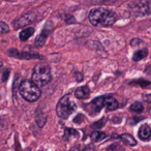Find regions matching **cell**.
I'll return each mask as SVG.
<instances>
[{
    "label": "cell",
    "instance_id": "cell-1",
    "mask_svg": "<svg viewBox=\"0 0 151 151\" xmlns=\"http://www.w3.org/2000/svg\"><path fill=\"white\" fill-rule=\"evenodd\" d=\"M88 18L90 23L93 26L109 27V26H112L116 22L117 15L113 11L104 9V7H97V9H91Z\"/></svg>",
    "mask_w": 151,
    "mask_h": 151
},
{
    "label": "cell",
    "instance_id": "cell-2",
    "mask_svg": "<svg viewBox=\"0 0 151 151\" xmlns=\"http://www.w3.org/2000/svg\"><path fill=\"white\" fill-rule=\"evenodd\" d=\"M19 92L21 94V96L25 101H29V103L36 101L40 97V95H42V91H40V86H37L33 81L29 80L23 81L20 84Z\"/></svg>",
    "mask_w": 151,
    "mask_h": 151
},
{
    "label": "cell",
    "instance_id": "cell-3",
    "mask_svg": "<svg viewBox=\"0 0 151 151\" xmlns=\"http://www.w3.org/2000/svg\"><path fill=\"white\" fill-rule=\"evenodd\" d=\"M52 80V73L50 67L47 64H37L32 71V81L37 86H46Z\"/></svg>",
    "mask_w": 151,
    "mask_h": 151
},
{
    "label": "cell",
    "instance_id": "cell-4",
    "mask_svg": "<svg viewBox=\"0 0 151 151\" xmlns=\"http://www.w3.org/2000/svg\"><path fill=\"white\" fill-rule=\"evenodd\" d=\"M77 109V105L75 101L70 99V95H64L60 101H58L56 107V112L58 117L61 119H67Z\"/></svg>",
    "mask_w": 151,
    "mask_h": 151
},
{
    "label": "cell",
    "instance_id": "cell-5",
    "mask_svg": "<svg viewBox=\"0 0 151 151\" xmlns=\"http://www.w3.org/2000/svg\"><path fill=\"white\" fill-rule=\"evenodd\" d=\"M130 14L134 16L151 15V0H139L130 3L128 6Z\"/></svg>",
    "mask_w": 151,
    "mask_h": 151
},
{
    "label": "cell",
    "instance_id": "cell-6",
    "mask_svg": "<svg viewBox=\"0 0 151 151\" xmlns=\"http://www.w3.org/2000/svg\"><path fill=\"white\" fill-rule=\"evenodd\" d=\"M52 29H53L52 22H48V23L45 25L44 29H42V31L40 32V34L35 38V42H34V45H35V47L40 48V47L44 46L45 42H46V40H47V38H48L49 34H50L51 31H52Z\"/></svg>",
    "mask_w": 151,
    "mask_h": 151
},
{
    "label": "cell",
    "instance_id": "cell-7",
    "mask_svg": "<svg viewBox=\"0 0 151 151\" xmlns=\"http://www.w3.org/2000/svg\"><path fill=\"white\" fill-rule=\"evenodd\" d=\"M34 20H35V14L28 13V14H25L24 16H22V17H20L18 20H16V21L14 22V26H15L16 29H19V28L25 27V26L31 24Z\"/></svg>",
    "mask_w": 151,
    "mask_h": 151
},
{
    "label": "cell",
    "instance_id": "cell-8",
    "mask_svg": "<svg viewBox=\"0 0 151 151\" xmlns=\"http://www.w3.org/2000/svg\"><path fill=\"white\" fill-rule=\"evenodd\" d=\"M9 54L13 57H16V58H19V59H26V60H29V59L32 58H40V56L38 54H34V53H29V52H20L18 50H9Z\"/></svg>",
    "mask_w": 151,
    "mask_h": 151
},
{
    "label": "cell",
    "instance_id": "cell-9",
    "mask_svg": "<svg viewBox=\"0 0 151 151\" xmlns=\"http://www.w3.org/2000/svg\"><path fill=\"white\" fill-rule=\"evenodd\" d=\"M139 138L143 141H148L151 138V127L148 124H143L139 128Z\"/></svg>",
    "mask_w": 151,
    "mask_h": 151
},
{
    "label": "cell",
    "instance_id": "cell-10",
    "mask_svg": "<svg viewBox=\"0 0 151 151\" xmlns=\"http://www.w3.org/2000/svg\"><path fill=\"white\" fill-rule=\"evenodd\" d=\"M105 99L106 96H99L94 99L91 101V110H92L94 113H97L101 110V108L105 107Z\"/></svg>",
    "mask_w": 151,
    "mask_h": 151
},
{
    "label": "cell",
    "instance_id": "cell-11",
    "mask_svg": "<svg viewBox=\"0 0 151 151\" xmlns=\"http://www.w3.org/2000/svg\"><path fill=\"white\" fill-rule=\"evenodd\" d=\"M113 138L120 139V140L123 141L125 144L129 145V146H136V145H137L136 140H134V138L130 134H120V136L113 134Z\"/></svg>",
    "mask_w": 151,
    "mask_h": 151
},
{
    "label": "cell",
    "instance_id": "cell-12",
    "mask_svg": "<svg viewBox=\"0 0 151 151\" xmlns=\"http://www.w3.org/2000/svg\"><path fill=\"white\" fill-rule=\"evenodd\" d=\"M90 94V89L88 86H81L79 87L75 92V96L79 99H85Z\"/></svg>",
    "mask_w": 151,
    "mask_h": 151
},
{
    "label": "cell",
    "instance_id": "cell-13",
    "mask_svg": "<svg viewBox=\"0 0 151 151\" xmlns=\"http://www.w3.org/2000/svg\"><path fill=\"white\" fill-rule=\"evenodd\" d=\"M118 101L112 96H106L105 99V108L108 111H114L118 108Z\"/></svg>",
    "mask_w": 151,
    "mask_h": 151
},
{
    "label": "cell",
    "instance_id": "cell-14",
    "mask_svg": "<svg viewBox=\"0 0 151 151\" xmlns=\"http://www.w3.org/2000/svg\"><path fill=\"white\" fill-rule=\"evenodd\" d=\"M33 33H34V28H32V27L25 28V29H23L20 32V40H21L22 42H25L28 38L31 37Z\"/></svg>",
    "mask_w": 151,
    "mask_h": 151
},
{
    "label": "cell",
    "instance_id": "cell-15",
    "mask_svg": "<svg viewBox=\"0 0 151 151\" xmlns=\"http://www.w3.org/2000/svg\"><path fill=\"white\" fill-rule=\"evenodd\" d=\"M148 55V50L146 48L142 49V50H138L134 52V56H132V60L134 61H139V60H142L144 59L145 57Z\"/></svg>",
    "mask_w": 151,
    "mask_h": 151
},
{
    "label": "cell",
    "instance_id": "cell-16",
    "mask_svg": "<svg viewBox=\"0 0 151 151\" xmlns=\"http://www.w3.org/2000/svg\"><path fill=\"white\" fill-rule=\"evenodd\" d=\"M106 138H107V134L99 132V130L93 132L92 134H90V139L93 142H101V141H103L104 139H106Z\"/></svg>",
    "mask_w": 151,
    "mask_h": 151
},
{
    "label": "cell",
    "instance_id": "cell-17",
    "mask_svg": "<svg viewBox=\"0 0 151 151\" xmlns=\"http://www.w3.org/2000/svg\"><path fill=\"white\" fill-rule=\"evenodd\" d=\"M35 119H36V123H37V125L40 126V127H42L47 121V115L45 113H42V112L38 111L37 113H36Z\"/></svg>",
    "mask_w": 151,
    "mask_h": 151
},
{
    "label": "cell",
    "instance_id": "cell-18",
    "mask_svg": "<svg viewBox=\"0 0 151 151\" xmlns=\"http://www.w3.org/2000/svg\"><path fill=\"white\" fill-rule=\"evenodd\" d=\"M78 137V132L76 129H73V128H66L64 132V137L63 139L66 141H69L70 138H77Z\"/></svg>",
    "mask_w": 151,
    "mask_h": 151
},
{
    "label": "cell",
    "instance_id": "cell-19",
    "mask_svg": "<svg viewBox=\"0 0 151 151\" xmlns=\"http://www.w3.org/2000/svg\"><path fill=\"white\" fill-rule=\"evenodd\" d=\"M130 110H132V112H134V113H141V112H143V110H144V107H143V105L140 101H134V103L132 104V106H130Z\"/></svg>",
    "mask_w": 151,
    "mask_h": 151
},
{
    "label": "cell",
    "instance_id": "cell-20",
    "mask_svg": "<svg viewBox=\"0 0 151 151\" xmlns=\"http://www.w3.org/2000/svg\"><path fill=\"white\" fill-rule=\"evenodd\" d=\"M9 26H7L4 22H0V32H1L2 34H4V33H6V32H9Z\"/></svg>",
    "mask_w": 151,
    "mask_h": 151
},
{
    "label": "cell",
    "instance_id": "cell-21",
    "mask_svg": "<svg viewBox=\"0 0 151 151\" xmlns=\"http://www.w3.org/2000/svg\"><path fill=\"white\" fill-rule=\"evenodd\" d=\"M142 42H143V40H138V38H134V40H132V42H130V46L137 47V46H139V45L142 44Z\"/></svg>",
    "mask_w": 151,
    "mask_h": 151
},
{
    "label": "cell",
    "instance_id": "cell-22",
    "mask_svg": "<svg viewBox=\"0 0 151 151\" xmlns=\"http://www.w3.org/2000/svg\"><path fill=\"white\" fill-rule=\"evenodd\" d=\"M104 122H105V119H101V121L96 122V123H94V125H93V127L95 128H101L104 126Z\"/></svg>",
    "mask_w": 151,
    "mask_h": 151
},
{
    "label": "cell",
    "instance_id": "cell-23",
    "mask_svg": "<svg viewBox=\"0 0 151 151\" xmlns=\"http://www.w3.org/2000/svg\"><path fill=\"white\" fill-rule=\"evenodd\" d=\"M65 22H66L67 24H70V23H75L76 20H75V18H73V16H67L66 19H65Z\"/></svg>",
    "mask_w": 151,
    "mask_h": 151
},
{
    "label": "cell",
    "instance_id": "cell-24",
    "mask_svg": "<svg viewBox=\"0 0 151 151\" xmlns=\"http://www.w3.org/2000/svg\"><path fill=\"white\" fill-rule=\"evenodd\" d=\"M9 69H5L4 73H3V77H2V81L3 82H5V81L7 80V78H9Z\"/></svg>",
    "mask_w": 151,
    "mask_h": 151
},
{
    "label": "cell",
    "instance_id": "cell-25",
    "mask_svg": "<svg viewBox=\"0 0 151 151\" xmlns=\"http://www.w3.org/2000/svg\"><path fill=\"white\" fill-rule=\"evenodd\" d=\"M83 151H95V148L93 145H88V146H86L83 149Z\"/></svg>",
    "mask_w": 151,
    "mask_h": 151
},
{
    "label": "cell",
    "instance_id": "cell-26",
    "mask_svg": "<svg viewBox=\"0 0 151 151\" xmlns=\"http://www.w3.org/2000/svg\"><path fill=\"white\" fill-rule=\"evenodd\" d=\"M143 99H144V101H146V103L151 104V94H145L144 96H143Z\"/></svg>",
    "mask_w": 151,
    "mask_h": 151
},
{
    "label": "cell",
    "instance_id": "cell-27",
    "mask_svg": "<svg viewBox=\"0 0 151 151\" xmlns=\"http://www.w3.org/2000/svg\"><path fill=\"white\" fill-rule=\"evenodd\" d=\"M75 77L77 78V81H78V82H80V81L83 80V76H82V73H76Z\"/></svg>",
    "mask_w": 151,
    "mask_h": 151
},
{
    "label": "cell",
    "instance_id": "cell-28",
    "mask_svg": "<svg viewBox=\"0 0 151 151\" xmlns=\"http://www.w3.org/2000/svg\"><path fill=\"white\" fill-rule=\"evenodd\" d=\"M84 116H82L81 115V114H79L78 116H77V118H75V119H73V122H76V123H78V122H80V120L81 119H84Z\"/></svg>",
    "mask_w": 151,
    "mask_h": 151
},
{
    "label": "cell",
    "instance_id": "cell-29",
    "mask_svg": "<svg viewBox=\"0 0 151 151\" xmlns=\"http://www.w3.org/2000/svg\"><path fill=\"white\" fill-rule=\"evenodd\" d=\"M145 73H146L147 75H150L151 76V66H147L146 69H145Z\"/></svg>",
    "mask_w": 151,
    "mask_h": 151
},
{
    "label": "cell",
    "instance_id": "cell-30",
    "mask_svg": "<svg viewBox=\"0 0 151 151\" xmlns=\"http://www.w3.org/2000/svg\"><path fill=\"white\" fill-rule=\"evenodd\" d=\"M70 151H78V150H76V149H73V150H70Z\"/></svg>",
    "mask_w": 151,
    "mask_h": 151
}]
</instances>
